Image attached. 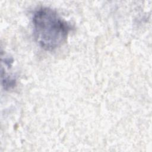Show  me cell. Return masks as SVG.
I'll list each match as a JSON object with an SVG mask.
<instances>
[{
	"instance_id": "cell-1",
	"label": "cell",
	"mask_w": 152,
	"mask_h": 152,
	"mask_svg": "<svg viewBox=\"0 0 152 152\" xmlns=\"http://www.w3.org/2000/svg\"><path fill=\"white\" fill-rule=\"evenodd\" d=\"M32 23L37 43L46 50H53L64 44L71 30L70 24L55 10L47 7L34 11Z\"/></svg>"
}]
</instances>
